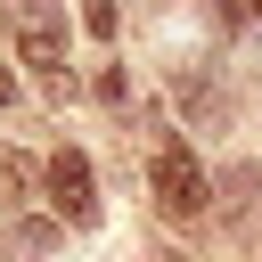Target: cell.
I'll list each match as a JSON object with an SVG mask.
<instances>
[{
	"mask_svg": "<svg viewBox=\"0 0 262 262\" xmlns=\"http://www.w3.org/2000/svg\"><path fill=\"white\" fill-rule=\"evenodd\" d=\"M254 188H262V172H254V164H229V172H221V205H229V213H246V205H254Z\"/></svg>",
	"mask_w": 262,
	"mask_h": 262,
	"instance_id": "cell-4",
	"label": "cell"
},
{
	"mask_svg": "<svg viewBox=\"0 0 262 262\" xmlns=\"http://www.w3.org/2000/svg\"><path fill=\"white\" fill-rule=\"evenodd\" d=\"M41 180H49V205H57L66 221H98V180H90V156H82V147H57V156L41 164Z\"/></svg>",
	"mask_w": 262,
	"mask_h": 262,
	"instance_id": "cell-3",
	"label": "cell"
},
{
	"mask_svg": "<svg viewBox=\"0 0 262 262\" xmlns=\"http://www.w3.org/2000/svg\"><path fill=\"white\" fill-rule=\"evenodd\" d=\"M147 180H156L164 213H205V205H213V180H205V164H196V156H188L180 139H164V147H156Z\"/></svg>",
	"mask_w": 262,
	"mask_h": 262,
	"instance_id": "cell-2",
	"label": "cell"
},
{
	"mask_svg": "<svg viewBox=\"0 0 262 262\" xmlns=\"http://www.w3.org/2000/svg\"><path fill=\"white\" fill-rule=\"evenodd\" d=\"M82 25H90V33L106 41V33H115V0H82Z\"/></svg>",
	"mask_w": 262,
	"mask_h": 262,
	"instance_id": "cell-6",
	"label": "cell"
},
{
	"mask_svg": "<svg viewBox=\"0 0 262 262\" xmlns=\"http://www.w3.org/2000/svg\"><path fill=\"white\" fill-rule=\"evenodd\" d=\"M8 98H16V82H8V66H0V106H8Z\"/></svg>",
	"mask_w": 262,
	"mask_h": 262,
	"instance_id": "cell-7",
	"label": "cell"
},
{
	"mask_svg": "<svg viewBox=\"0 0 262 262\" xmlns=\"http://www.w3.org/2000/svg\"><path fill=\"white\" fill-rule=\"evenodd\" d=\"M16 57L33 74H66V0H16Z\"/></svg>",
	"mask_w": 262,
	"mask_h": 262,
	"instance_id": "cell-1",
	"label": "cell"
},
{
	"mask_svg": "<svg viewBox=\"0 0 262 262\" xmlns=\"http://www.w3.org/2000/svg\"><path fill=\"white\" fill-rule=\"evenodd\" d=\"M246 16H262V0H246Z\"/></svg>",
	"mask_w": 262,
	"mask_h": 262,
	"instance_id": "cell-8",
	"label": "cell"
},
{
	"mask_svg": "<svg viewBox=\"0 0 262 262\" xmlns=\"http://www.w3.org/2000/svg\"><path fill=\"white\" fill-rule=\"evenodd\" d=\"M25 188H33V164L16 147H0V205H25Z\"/></svg>",
	"mask_w": 262,
	"mask_h": 262,
	"instance_id": "cell-5",
	"label": "cell"
},
{
	"mask_svg": "<svg viewBox=\"0 0 262 262\" xmlns=\"http://www.w3.org/2000/svg\"><path fill=\"white\" fill-rule=\"evenodd\" d=\"M156 262H180V254H156Z\"/></svg>",
	"mask_w": 262,
	"mask_h": 262,
	"instance_id": "cell-9",
	"label": "cell"
}]
</instances>
